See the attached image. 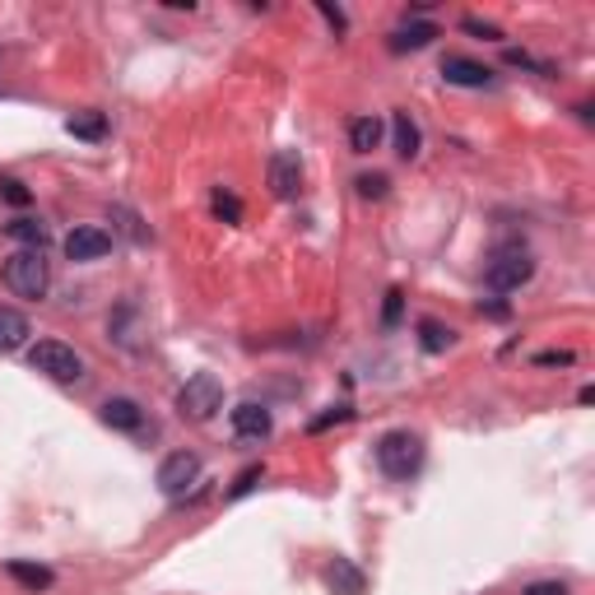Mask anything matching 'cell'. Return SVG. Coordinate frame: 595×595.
<instances>
[{
    "label": "cell",
    "instance_id": "6da1fadb",
    "mask_svg": "<svg viewBox=\"0 0 595 595\" xmlns=\"http://www.w3.org/2000/svg\"><path fill=\"white\" fill-rule=\"evenodd\" d=\"M47 284H52V270H47V256L37 247H19L5 261V289L14 298H43Z\"/></svg>",
    "mask_w": 595,
    "mask_h": 595
},
{
    "label": "cell",
    "instance_id": "2e32d148",
    "mask_svg": "<svg viewBox=\"0 0 595 595\" xmlns=\"http://www.w3.org/2000/svg\"><path fill=\"white\" fill-rule=\"evenodd\" d=\"M391 131H395V154H401V158H414V154H419V126L409 122V112H395Z\"/></svg>",
    "mask_w": 595,
    "mask_h": 595
},
{
    "label": "cell",
    "instance_id": "9c48e42d",
    "mask_svg": "<svg viewBox=\"0 0 595 595\" xmlns=\"http://www.w3.org/2000/svg\"><path fill=\"white\" fill-rule=\"evenodd\" d=\"M233 433L243 442H261V438H270V409H261V405H237L233 409Z\"/></svg>",
    "mask_w": 595,
    "mask_h": 595
},
{
    "label": "cell",
    "instance_id": "ffe728a7",
    "mask_svg": "<svg viewBox=\"0 0 595 595\" xmlns=\"http://www.w3.org/2000/svg\"><path fill=\"white\" fill-rule=\"evenodd\" d=\"M419 335H424V349H428V353H442V349L451 345V330H447L442 322H424Z\"/></svg>",
    "mask_w": 595,
    "mask_h": 595
},
{
    "label": "cell",
    "instance_id": "4316f807",
    "mask_svg": "<svg viewBox=\"0 0 595 595\" xmlns=\"http://www.w3.org/2000/svg\"><path fill=\"white\" fill-rule=\"evenodd\" d=\"M465 29H470V33H484V37H498V29H493V24H480V19H465Z\"/></svg>",
    "mask_w": 595,
    "mask_h": 595
},
{
    "label": "cell",
    "instance_id": "30bf717a",
    "mask_svg": "<svg viewBox=\"0 0 595 595\" xmlns=\"http://www.w3.org/2000/svg\"><path fill=\"white\" fill-rule=\"evenodd\" d=\"M442 75H447V85H461V89H484L493 79V70L480 66V61H470V56H447Z\"/></svg>",
    "mask_w": 595,
    "mask_h": 595
},
{
    "label": "cell",
    "instance_id": "277c9868",
    "mask_svg": "<svg viewBox=\"0 0 595 595\" xmlns=\"http://www.w3.org/2000/svg\"><path fill=\"white\" fill-rule=\"evenodd\" d=\"M29 363L37 372H47L52 382H79V377H85V359H79V353L70 345H61V340H37L29 349Z\"/></svg>",
    "mask_w": 595,
    "mask_h": 595
},
{
    "label": "cell",
    "instance_id": "603a6c76",
    "mask_svg": "<svg viewBox=\"0 0 595 595\" xmlns=\"http://www.w3.org/2000/svg\"><path fill=\"white\" fill-rule=\"evenodd\" d=\"M261 474H266L261 465H251V470H243V474H237V484H233V498H243V493H247L256 480H261Z\"/></svg>",
    "mask_w": 595,
    "mask_h": 595
},
{
    "label": "cell",
    "instance_id": "5bb4252c",
    "mask_svg": "<svg viewBox=\"0 0 595 595\" xmlns=\"http://www.w3.org/2000/svg\"><path fill=\"white\" fill-rule=\"evenodd\" d=\"M433 37H438V29H433V24H405V29L391 33V52H419V47L433 43Z\"/></svg>",
    "mask_w": 595,
    "mask_h": 595
},
{
    "label": "cell",
    "instance_id": "e0dca14e",
    "mask_svg": "<svg viewBox=\"0 0 595 595\" xmlns=\"http://www.w3.org/2000/svg\"><path fill=\"white\" fill-rule=\"evenodd\" d=\"M10 577L29 591H47L52 586V572L47 568H33V563H10Z\"/></svg>",
    "mask_w": 595,
    "mask_h": 595
},
{
    "label": "cell",
    "instance_id": "3957f363",
    "mask_svg": "<svg viewBox=\"0 0 595 595\" xmlns=\"http://www.w3.org/2000/svg\"><path fill=\"white\" fill-rule=\"evenodd\" d=\"M535 274V261H530V251L521 247V243H507V247H498L489 256V266H484V280H489V289H521L526 280Z\"/></svg>",
    "mask_w": 595,
    "mask_h": 595
},
{
    "label": "cell",
    "instance_id": "44dd1931",
    "mask_svg": "<svg viewBox=\"0 0 595 595\" xmlns=\"http://www.w3.org/2000/svg\"><path fill=\"white\" fill-rule=\"evenodd\" d=\"M0 201H10V205H29L33 195L24 191V182H14V177H0Z\"/></svg>",
    "mask_w": 595,
    "mask_h": 595
},
{
    "label": "cell",
    "instance_id": "cb8c5ba5",
    "mask_svg": "<svg viewBox=\"0 0 595 595\" xmlns=\"http://www.w3.org/2000/svg\"><path fill=\"white\" fill-rule=\"evenodd\" d=\"M214 214H224V220H237V214H243V210H237V201H233V195H214Z\"/></svg>",
    "mask_w": 595,
    "mask_h": 595
},
{
    "label": "cell",
    "instance_id": "d6986e66",
    "mask_svg": "<svg viewBox=\"0 0 595 595\" xmlns=\"http://www.w3.org/2000/svg\"><path fill=\"white\" fill-rule=\"evenodd\" d=\"M5 233L14 237V243H24V247H37V251H43V243H47V228L37 224V220H14V224H10Z\"/></svg>",
    "mask_w": 595,
    "mask_h": 595
},
{
    "label": "cell",
    "instance_id": "8992f818",
    "mask_svg": "<svg viewBox=\"0 0 595 595\" xmlns=\"http://www.w3.org/2000/svg\"><path fill=\"white\" fill-rule=\"evenodd\" d=\"M201 480V456L191 451H172L164 465H158V489L168 493V498H187V489Z\"/></svg>",
    "mask_w": 595,
    "mask_h": 595
},
{
    "label": "cell",
    "instance_id": "5b68a950",
    "mask_svg": "<svg viewBox=\"0 0 595 595\" xmlns=\"http://www.w3.org/2000/svg\"><path fill=\"white\" fill-rule=\"evenodd\" d=\"M220 405H224V386H220V377H214V372H195L191 382L182 386V395H177V409H182L187 419H195V424L210 419Z\"/></svg>",
    "mask_w": 595,
    "mask_h": 595
},
{
    "label": "cell",
    "instance_id": "ac0fdd59",
    "mask_svg": "<svg viewBox=\"0 0 595 595\" xmlns=\"http://www.w3.org/2000/svg\"><path fill=\"white\" fill-rule=\"evenodd\" d=\"M66 131H70V135H79V141H103L108 122H103V116H98V112H85V116H70Z\"/></svg>",
    "mask_w": 595,
    "mask_h": 595
},
{
    "label": "cell",
    "instance_id": "9a60e30c",
    "mask_svg": "<svg viewBox=\"0 0 595 595\" xmlns=\"http://www.w3.org/2000/svg\"><path fill=\"white\" fill-rule=\"evenodd\" d=\"M349 145H353V154H372L382 145V122H377V116H359V122L349 126Z\"/></svg>",
    "mask_w": 595,
    "mask_h": 595
},
{
    "label": "cell",
    "instance_id": "4fadbf2b",
    "mask_svg": "<svg viewBox=\"0 0 595 595\" xmlns=\"http://www.w3.org/2000/svg\"><path fill=\"white\" fill-rule=\"evenodd\" d=\"M29 340V316L14 307H0V353H10Z\"/></svg>",
    "mask_w": 595,
    "mask_h": 595
},
{
    "label": "cell",
    "instance_id": "7a4b0ae2",
    "mask_svg": "<svg viewBox=\"0 0 595 595\" xmlns=\"http://www.w3.org/2000/svg\"><path fill=\"white\" fill-rule=\"evenodd\" d=\"M377 465H382V474H391V480H409V474H419V465H424V442L405 428L386 433V438L377 442Z\"/></svg>",
    "mask_w": 595,
    "mask_h": 595
},
{
    "label": "cell",
    "instance_id": "ba28073f",
    "mask_svg": "<svg viewBox=\"0 0 595 595\" xmlns=\"http://www.w3.org/2000/svg\"><path fill=\"white\" fill-rule=\"evenodd\" d=\"M270 187H274V195H298V187H303V164H298L293 149L270 158Z\"/></svg>",
    "mask_w": 595,
    "mask_h": 595
},
{
    "label": "cell",
    "instance_id": "8fae6325",
    "mask_svg": "<svg viewBox=\"0 0 595 595\" xmlns=\"http://www.w3.org/2000/svg\"><path fill=\"white\" fill-rule=\"evenodd\" d=\"M103 424L108 428H116V433H135L145 424V414H141V405L135 401H126V395H116V401H108L103 405Z\"/></svg>",
    "mask_w": 595,
    "mask_h": 595
},
{
    "label": "cell",
    "instance_id": "7c38bea8",
    "mask_svg": "<svg viewBox=\"0 0 595 595\" xmlns=\"http://www.w3.org/2000/svg\"><path fill=\"white\" fill-rule=\"evenodd\" d=\"M326 582H330L335 595H363V572L353 568L349 559H335V563L326 568Z\"/></svg>",
    "mask_w": 595,
    "mask_h": 595
},
{
    "label": "cell",
    "instance_id": "52a82bcc",
    "mask_svg": "<svg viewBox=\"0 0 595 595\" xmlns=\"http://www.w3.org/2000/svg\"><path fill=\"white\" fill-rule=\"evenodd\" d=\"M112 251V233L108 228H75L70 237H66V256L70 261H98V256H108Z\"/></svg>",
    "mask_w": 595,
    "mask_h": 595
},
{
    "label": "cell",
    "instance_id": "484cf974",
    "mask_svg": "<svg viewBox=\"0 0 595 595\" xmlns=\"http://www.w3.org/2000/svg\"><path fill=\"white\" fill-rule=\"evenodd\" d=\"M386 326H395L401 322V293H386V316H382Z\"/></svg>",
    "mask_w": 595,
    "mask_h": 595
},
{
    "label": "cell",
    "instance_id": "7402d4cb",
    "mask_svg": "<svg viewBox=\"0 0 595 595\" xmlns=\"http://www.w3.org/2000/svg\"><path fill=\"white\" fill-rule=\"evenodd\" d=\"M359 195H368V201L386 195V177H359Z\"/></svg>",
    "mask_w": 595,
    "mask_h": 595
},
{
    "label": "cell",
    "instance_id": "83f0119b",
    "mask_svg": "<svg viewBox=\"0 0 595 595\" xmlns=\"http://www.w3.org/2000/svg\"><path fill=\"white\" fill-rule=\"evenodd\" d=\"M322 14L330 19V24H335V29H345V14H340V10H330V5H322Z\"/></svg>",
    "mask_w": 595,
    "mask_h": 595
},
{
    "label": "cell",
    "instance_id": "d4e9b609",
    "mask_svg": "<svg viewBox=\"0 0 595 595\" xmlns=\"http://www.w3.org/2000/svg\"><path fill=\"white\" fill-rule=\"evenodd\" d=\"M526 595H568V586L563 582H535V586H526Z\"/></svg>",
    "mask_w": 595,
    "mask_h": 595
}]
</instances>
